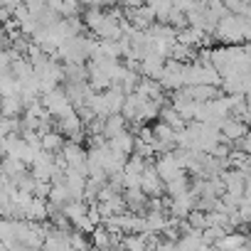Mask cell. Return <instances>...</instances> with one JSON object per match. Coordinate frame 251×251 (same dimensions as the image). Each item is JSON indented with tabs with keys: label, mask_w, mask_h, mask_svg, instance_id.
Wrapping results in <instances>:
<instances>
[{
	"label": "cell",
	"mask_w": 251,
	"mask_h": 251,
	"mask_svg": "<svg viewBox=\"0 0 251 251\" xmlns=\"http://www.w3.org/2000/svg\"><path fill=\"white\" fill-rule=\"evenodd\" d=\"M246 27H249V23H246V18H241V15H226L224 20H219L217 23V30H214V42H224V45H241L244 40H246Z\"/></svg>",
	"instance_id": "6da1fadb"
},
{
	"label": "cell",
	"mask_w": 251,
	"mask_h": 251,
	"mask_svg": "<svg viewBox=\"0 0 251 251\" xmlns=\"http://www.w3.org/2000/svg\"><path fill=\"white\" fill-rule=\"evenodd\" d=\"M42 103H45V108L50 111L52 118H62V116H67V113L74 111V106H72V101H69L64 86H57V89L42 94Z\"/></svg>",
	"instance_id": "7a4b0ae2"
},
{
	"label": "cell",
	"mask_w": 251,
	"mask_h": 251,
	"mask_svg": "<svg viewBox=\"0 0 251 251\" xmlns=\"http://www.w3.org/2000/svg\"><path fill=\"white\" fill-rule=\"evenodd\" d=\"M59 158L64 160V165H67V168H72V170H76V173H81V175H86V177H89L86 148H84L81 143H76V141H67V143H64V148H62V153H59Z\"/></svg>",
	"instance_id": "3957f363"
},
{
	"label": "cell",
	"mask_w": 251,
	"mask_h": 251,
	"mask_svg": "<svg viewBox=\"0 0 251 251\" xmlns=\"http://www.w3.org/2000/svg\"><path fill=\"white\" fill-rule=\"evenodd\" d=\"M185 69L187 64H180L175 59H168L165 62V69H163V76L158 79L163 91H177V89H185Z\"/></svg>",
	"instance_id": "277c9868"
},
{
	"label": "cell",
	"mask_w": 251,
	"mask_h": 251,
	"mask_svg": "<svg viewBox=\"0 0 251 251\" xmlns=\"http://www.w3.org/2000/svg\"><path fill=\"white\" fill-rule=\"evenodd\" d=\"M153 168H155V173L163 177V182H170V180H175L177 175H182V173H185V170L180 168V163H177L175 153H160V155L155 158Z\"/></svg>",
	"instance_id": "5b68a950"
},
{
	"label": "cell",
	"mask_w": 251,
	"mask_h": 251,
	"mask_svg": "<svg viewBox=\"0 0 251 251\" xmlns=\"http://www.w3.org/2000/svg\"><path fill=\"white\" fill-rule=\"evenodd\" d=\"M141 190L148 195V200H160V197H165V182H163V177L155 173L153 165H148L146 173L141 175Z\"/></svg>",
	"instance_id": "8992f818"
},
{
	"label": "cell",
	"mask_w": 251,
	"mask_h": 251,
	"mask_svg": "<svg viewBox=\"0 0 251 251\" xmlns=\"http://www.w3.org/2000/svg\"><path fill=\"white\" fill-rule=\"evenodd\" d=\"M251 126H246L244 121L234 118V116H226L222 123H219V133H222V141L226 143H239L246 133H249Z\"/></svg>",
	"instance_id": "52a82bcc"
},
{
	"label": "cell",
	"mask_w": 251,
	"mask_h": 251,
	"mask_svg": "<svg viewBox=\"0 0 251 251\" xmlns=\"http://www.w3.org/2000/svg\"><path fill=\"white\" fill-rule=\"evenodd\" d=\"M214 246L219 251H249L251 249V236H246L241 231H226Z\"/></svg>",
	"instance_id": "ba28073f"
},
{
	"label": "cell",
	"mask_w": 251,
	"mask_h": 251,
	"mask_svg": "<svg viewBox=\"0 0 251 251\" xmlns=\"http://www.w3.org/2000/svg\"><path fill=\"white\" fill-rule=\"evenodd\" d=\"M165 62H168L165 57H160V54H153V52H151V54L138 64V74H141V76H146V79H155V81H158V79L163 76Z\"/></svg>",
	"instance_id": "9c48e42d"
},
{
	"label": "cell",
	"mask_w": 251,
	"mask_h": 251,
	"mask_svg": "<svg viewBox=\"0 0 251 251\" xmlns=\"http://www.w3.org/2000/svg\"><path fill=\"white\" fill-rule=\"evenodd\" d=\"M195 197H192V192H187V195H180V197H170V204H168V214L173 217V219H187V214L195 209Z\"/></svg>",
	"instance_id": "30bf717a"
},
{
	"label": "cell",
	"mask_w": 251,
	"mask_h": 251,
	"mask_svg": "<svg viewBox=\"0 0 251 251\" xmlns=\"http://www.w3.org/2000/svg\"><path fill=\"white\" fill-rule=\"evenodd\" d=\"M126 20H128V25H133L136 30H151L155 25V13L143 5V8H136V10H126Z\"/></svg>",
	"instance_id": "8fae6325"
},
{
	"label": "cell",
	"mask_w": 251,
	"mask_h": 251,
	"mask_svg": "<svg viewBox=\"0 0 251 251\" xmlns=\"http://www.w3.org/2000/svg\"><path fill=\"white\" fill-rule=\"evenodd\" d=\"M123 200H126V207H128L131 214H146L148 212V195L141 187L123 190Z\"/></svg>",
	"instance_id": "7c38bea8"
},
{
	"label": "cell",
	"mask_w": 251,
	"mask_h": 251,
	"mask_svg": "<svg viewBox=\"0 0 251 251\" xmlns=\"http://www.w3.org/2000/svg\"><path fill=\"white\" fill-rule=\"evenodd\" d=\"M91 244H94V249H99V251H106V249H118V244H121V236H116V234H111L103 224H99L91 234Z\"/></svg>",
	"instance_id": "4fadbf2b"
},
{
	"label": "cell",
	"mask_w": 251,
	"mask_h": 251,
	"mask_svg": "<svg viewBox=\"0 0 251 251\" xmlns=\"http://www.w3.org/2000/svg\"><path fill=\"white\" fill-rule=\"evenodd\" d=\"M64 214H67V219L72 222V226L76 229V226H81V224L89 219V202H84V200H72V202L64 204Z\"/></svg>",
	"instance_id": "5bb4252c"
},
{
	"label": "cell",
	"mask_w": 251,
	"mask_h": 251,
	"mask_svg": "<svg viewBox=\"0 0 251 251\" xmlns=\"http://www.w3.org/2000/svg\"><path fill=\"white\" fill-rule=\"evenodd\" d=\"M108 148L116 151V153H121V155H126V158L133 155V148H136V136H133V131L128 128V131H123V133L108 138Z\"/></svg>",
	"instance_id": "9a60e30c"
},
{
	"label": "cell",
	"mask_w": 251,
	"mask_h": 251,
	"mask_svg": "<svg viewBox=\"0 0 251 251\" xmlns=\"http://www.w3.org/2000/svg\"><path fill=\"white\" fill-rule=\"evenodd\" d=\"M64 185H67V190H69L72 200H84V190H86V175H81V173H76V170L67 168V170H64Z\"/></svg>",
	"instance_id": "2e32d148"
},
{
	"label": "cell",
	"mask_w": 251,
	"mask_h": 251,
	"mask_svg": "<svg viewBox=\"0 0 251 251\" xmlns=\"http://www.w3.org/2000/svg\"><path fill=\"white\" fill-rule=\"evenodd\" d=\"M123 131H128V121H126L123 113H111V116L103 118V136H106V141L118 136V133H123Z\"/></svg>",
	"instance_id": "e0dca14e"
},
{
	"label": "cell",
	"mask_w": 251,
	"mask_h": 251,
	"mask_svg": "<svg viewBox=\"0 0 251 251\" xmlns=\"http://www.w3.org/2000/svg\"><path fill=\"white\" fill-rule=\"evenodd\" d=\"M158 118H160L165 126H170L173 131H182L185 126H187V121H185V118H182V116H180V113H177V111L170 106V101L160 106V113H158Z\"/></svg>",
	"instance_id": "ac0fdd59"
},
{
	"label": "cell",
	"mask_w": 251,
	"mask_h": 251,
	"mask_svg": "<svg viewBox=\"0 0 251 251\" xmlns=\"http://www.w3.org/2000/svg\"><path fill=\"white\" fill-rule=\"evenodd\" d=\"M185 91H187V96L192 99V101H197V103H204V101H212V99H217L222 91H219V86H209V84H200V86H185Z\"/></svg>",
	"instance_id": "d6986e66"
},
{
	"label": "cell",
	"mask_w": 251,
	"mask_h": 251,
	"mask_svg": "<svg viewBox=\"0 0 251 251\" xmlns=\"http://www.w3.org/2000/svg\"><path fill=\"white\" fill-rule=\"evenodd\" d=\"M25 219H27V222H45V219H50L47 200H42V197H32V202H30L27 209H25Z\"/></svg>",
	"instance_id": "ffe728a7"
},
{
	"label": "cell",
	"mask_w": 251,
	"mask_h": 251,
	"mask_svg": "<svg viewBox=\"0 0 251 251\" xmlns=\"http://www.w3.org/2000/svg\"><path fill=\"white\" fill-rule=\"evenodd\" d=\"M25 113V103L20 96H3L0 99V116L8 118H20Z\"/></svg>",
	"instance_id": "44dd1931"
},
{
	"label": "cell",
	"mask_w": 251,
	"mask_h": 251,
	"mask_svg": "<svg viewBox=\"0 0 251 251\" xmlns=\"http://www.w3.org/2000/svg\"><path fill=\"white\" fill-rule=\"evenodd\" d=\"M190 187H192V175L182 173V175H177L175 180L165 182V195H168V197H180V195H187Z\"/></svg>",
	"instance_id": "7402d4cb"
},
{
	"label": "cell",
	"mask_w": 251,
	"mask_h": 251,
	"mask_svg": "<svg viewBox=\"0 0 251 251\" xmlns=\"http://www.w3.org/2000/svg\"><path fill=\"white\" fill-rule=\"evenodd\" d=\"M64 143H67V138H64L59 131H50V133H45V136L40 138L42 151H47V153H52V155H59L62 148H64Z\"/></svg>",
	"instance_id": "603a6c76"
},
{
	"label": "cell",
	"mask_w": 251,
	"mask_h": 251,
	"mask_svg": "<svg viewBox=\"0 0 251 251\" xmlns=\"http://www.w3.org/2000/svg\"><path fill=\"white\" fill-rule=\"evenodd\" d=\"M47 202H50V207L64 209V204H67V202H72V195H69L67 185H54V182H52V190H50Z\"/></svg>",
	"instance_id": "cb8c5ba5"
},
{
	"label": "cell",
	"mask_w": 251,
	"mask_h": 251,
	"mask_svg": "<svg viewBox=\"0 0 251 251\" xmlns=\"http://www.w3.org/2000/svg\"><path fill=\"white\" fill-rule=\"evenodd\" d=\"M0 165H3V170H5V175H8L10 180H15V177H20L23 173H27V165H25L23 160H18V158H10V155H5L3 160H0Z\"/></svg>",
	"instance_id": "d4e9b609"
},
{
	"label": "cell",
	"mask_w": 251,
	"mask_h": 251,
	"mask_svg": "<svg viewBox=\"0 0 251 251\" xmlns=\"http://www.w3.org/2000/svg\"><path fill=\"white\" fill-rule=\"evenodd\" d=\"M64 67V84H76L86 81V64H62Z\"/></svg>",
	"instance_id": "484cf974"
},
{
	"label": "cell",
	"mask_w": 251,
	"mask_h": 251,
	"mask_svg": "<svg viewBox=\"0 0 251 251\" xmlns=\"http://www.w3.org/2000/svg\"><path fill=\"white\" fill-rule=\"evenodd\" d=\"M57 13L62 18H81L84 15V5L79 3V0H59Z\"/></svg>",
	"instance_id": "4316f807"
},
{
	"label": "cell",
	"mask_w": 251,
	"mask_h": 251,
	"mask_svg": "<svg viewBox=\"0 0 251 251\" xmlns=\"http://www.w3.org/2000/svg\"><path fill=\"white\" fill-rule=\"evenodd\" d=\"M148 165H153V163H151V160H143L141 155L133 153V155H128V160H126L123 173H126V175H143Z\"/></svg>",
	"instance_id": "83f0119b"
},
{
	"label": "cell",
	"mask_w": 251,
	"mask_h": 251,
	"mask_svg": "<svg viewBox=\"0 0 251 251\" xmlns=\"http://www.w3.org/2000/svg\"><path fill=\"white\" fill-rule=\"evenodd\" d=\"M3 96H20V81L13 74H0V99Z\"/></svg>",
	"instance_id": "f1b7e54d"
},
{
	"label": "cell",
	"mask_w": 251,
	"mask_h": 251,
	"mask_svg": "<svg viewBox=\"0 0 251 251\" xmlns=\"http://www.w3.org/2000/svg\"><path fill=\"white\" fill-rule=\"evenodd\" d=\"M222 3H224V8H226L231 15H241V18L249 13V5H251L249 0H222Z\"/></svg>",
	"instance_id": "f546056e"
},
{
	"label": "cell",
	"mask_w": 251,
	"mask_h": 251,
	"mask_svg": "<svg viewBox=\"0 0 251 251\" xmlns=\"http://www.w3.org/2000/svg\"><path fill=\"white\" fill-rule=\"evenodd\" d=\"M187 224L192 226V229H207L209 224H207V212H202V209H192L190 214H187Z\"/></svg>",
	"instance_id": "4dcf8cb0"
},
{
	"label": "cell",
	"mask_w": 251,
	"mask_h": 251,
	"mask_svg": "<svg viewBox=\"0 0 251 251\" xmlns=\"http://www.w3.org/2000/svg\"><path fill=\"white\" fill-rule=\"evenodd\" d=\"M236 214H239L241 224H251V200H241V204H239Z\"/></svg>",
	"instance_id": "1f68e13d"
},
{
	"label": "cell",
	"mask_w": 251,
	"mask_h": 251,
	"mask_svg": "<svg viewBox=\"0 0 251 251\" xmlns=\"http://www.w3.org/2000/svg\"><path fill=\"white\" fill-rule=\"evenodd\" d=\"M236 148H241V151H244V153L251 158V128H249V133H246V136H244V138L236 143Z\"/></svg>",
	"instance_id": "d6a6232c"
},
{
	"label": "cell",
	"mask_w": 251,
	"mask_h": 251,
	"mask_svg": "<svg viewBox=\"0 0 251 251\" xmlns=\"http://www.w3.org/2000/svg\"><path fill=\"white\" fill-rule=\"evenodd\" d=\"M121 5L126 10H136V8H143L146 5V0H121Z\"/></svg>",
	"instance_id": "836d02e7"
},
{
	"label": "cell",
	"mask_w": 251,
	"mask_h": 251,
	"mask_svg": "<svg viewBox=\"0 0 251 251\" xmlns=\"http://www.w3.org/2000/svg\"><path fill=\"white\" fill-rule=\"evenodd\" d=\"M5 158V146H3V138H0V160Z\"/></svg>",
	"instance_id": "e575fe53"
}]
</instances>
